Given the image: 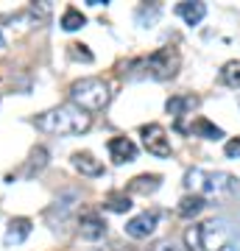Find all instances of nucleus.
<instances>
[{
	"mask_svg": "<svg viewBox=\"0 0 240 251\" xmlns=\"http://www.w3.org/2000/svg\"><path fill=\"white\" fill-rule=\"evenodd\" d=\"M36 128L45 131V134L53 137H73V134H84L89 126H92V117L89 112L73 106V103H59V106L48 109L42 115H36Z\"/></svg>",
	"mask_w": 240,
	"mask_h": 251,
	"instance_id": "1",
	"label": "nucleus"
},
{
	"mask_svg": "<svg viewBox=\"0 0 240 251\" xmlns=\"http://www.w3.org/2000/svg\"><path fill=\"white\" fill-rule=\"evenodd\" d=\"M185 184L196 196H226V193H235L240 187V179L232 176V173H223V171H201V168H193L187 171L185 176Z\"/></svg>",
	"mask_w": 240,
	"mask_h": 251,
	"instance_id": "2",
	"label": "nucleus"
},
{
	"mask_svg": "<svg viewBox=\"0 0 240 251\" xmlns=\"http://www.w3.org/2000/svg\"><path fill=\"white\" fill-rule=\"evenodd\" d=\"M109 98H112V90L104 78L89 75V78H79L70 84V103L84 112H101L109 103Z\"/></svg>",
	"mask_w": 240,
	"mask_h": 251,
	"instance_id": "3",
	"label": "nucleus"
},
{
	"mask_svg": "<svg viewBox=\"0 0 240 251\" xmlns=\"http://www.w3.org/2000/svg\"><path fill=\"white\" fill-rule=\"evenodd\" d=\"M140 64L145 70L142 75H148L154 81H170L179 73V67H182V56H179L176 48H160L157 53H151Z\"/></svg>",
	"mask_w": 240,
	"mask_h": 251,
	"instance_id": "4",
	"label": "nucleus"
},
{
	"mask_svg": "<svg viewBox=\"0 0 240 251\" xmlns=\"http://www.w3.org/2000/svg\"><path fill=\"white\" fill-rule=\"evenodd\" d=\"M140 137H142V145H145V151L154 153V156H170V140L165 134V128L160 123H148L140 128Z\"/></svg>",
	"mask_w": 240,
	"mask_h": 251,
	"instance_id": "5",
	"label": "nucleus"
},
{
	"mask_svg": "<svg viewBox=\"0 0 240 251\" xmlns=\"http://www.w3.org/2000/svg\"><path fill=\"white\" fill-rule=\"evenodd\" d=\"M198 237H201V251H221L229 240V232L223 221H207L198 224Z\"/></svg>",
	"mask_w": 240,
	"mask_h": 251,
	"instance_id": "6",
	"label": "nucleus"
},
{
	"mask_svg": "<svg viewBox=\"0 0 240 251\" xmlns=\"http://www.w3.org/2000/svg\"><path fill=\"white\" fill-rule=\"evenodd\" d=\"M79 234H81V240H89V243L101 240L107 234V221L101 215H95V212H84L79 218Z\"/></svg>",
	"mask_w": 240,
	"mask_h": 251,
	"instance_id": "7",
	"label": "nucleus"
},
{
	"mask_svg": "<svg viewBox=\"0 0 240 251\" xmlns=\"http://www.w3.org/2000/svg\"><path fill=\"white\" fill-rule=\"evenodd\" d=\"M154 229H157V212H140L126 224V234L134 240H145L148 234H154Z\"/></svg>",
	"mask_w": 240,
	"mask_h": 251,
	"instance_id": "8",
	"label": "nucleus"
},
{
	"mask_svg": "<svg viewBox=\"0 0 240 251\" xmlns=\"http://www.w3.org/2000/svg\"><path fill=\"white\" fill-rule=\"evenodd\" d=\"M109 153L117 165H126V162L137 159V145L129 140V137H112L109 140Z\"/></svg>",
	"mask_w": 240,
	"mask_h": 251,
	"instance_id": "9",
	"label": "nucleus"
},
{
	"mask_svg": "<svg viewBox=\"0 0 240 251\" xmlns=\"http://www.w3.org/2000/svg\"><path fill=\"white\" fill-rule=\"evenodd\" d=\"M70 165L81 173V176H104V165H101L89 151H76L70 156Z\"/></svg>",
	"mask_w": 240,
	"mask_h": 251,
	"instance_id": "10",
	"label": "nucleus"
},
{
	"mask_svg": "<svg viewBox=\"0 0 240 251\" xmlns=\"http://www.w3.org/2000/svg\"><path fill=\"white\" fill-rule=\"evenodd\" d=\"M31 234V221L28 218H11L9 226H6V234H3V243L6 246H20Z\"/></svg>",
	"mask_w": 240,
	"mask_h": 251,
	"instance_id": "11",
	"label": "nucleus"
},
{
	"mask_svg": "<svg viewBox=\"0 0 240 251\" xmlns=\"http://www.w3.org/2000/svg\"><path fill=\"white\" fill-rule=\"evenodd\" d=\"M198 106V98L196 95H176V98H168V103H165V109H168V115H173L182 123V117L190 112V109Z\"/></svg>",
	"mask_w": 240,
	"mask_h": 251,
	"instance_id": "12",
	"label": "nucleus"
},
{
	"mask_svg": "<svg viewBox=\"0 0 240 251\" xmlns=\"http://www.w3.org/2000/svg\"><path fill=\"white\" fill-rule=\"evenodd\" d=\"M162 184V179L157 176V173H142V176H137V179H132V184H129V190L132 193H137V196H151V193H157Z\"/></svg>",
	"mask_w": 240,
	"mask_h": 251,
	"instance_id": "13",
	"label": "nucleus"
},
{
	"mask_svg": "<svg viewBox=\"0 0 240 251\" xmlns=\"http://www.w3.org/2000/svg\"><path fill=\"white\" fill-rule=\"evenodd\" d=\"M176 11L187 25H198V23L204 20V14H207V6L204 3H179Z\"/></svg>",
	"mask_w": 240,
	"mask_h": 251,
	"instance_id": "14",
	"label": "nucleus"
},
{
	"mask_svg": "<svg viewBox=\"0 0 240 251\" xmlns=\"http://www.w3.org/2000/svg\"><path fill=\"white\" fill-rule=\"evenodd\" d=\"M190 134L204 137V140H221L223 131L215 123H210L207 117H198V120H193V126H190Z\"/></svg>",
	"mask_w": 240,
	"mask_h": 251,
	"instance_id": "15",
	"label": "nucleus"
},
{
	"mask_svg": "<svg viewBox=\"0 0 240 251\" xmlns=\"http://www.w3.org/2000/svg\"><path fill=\"white\" fill-rule=\"evenodd\" d=\"M207 206V201L201 196H185L182 201H179V206H176V212L182 218H196L201 209Z\"/></svg>",
	"mask_w": 240,
	"mask_h": 251,
	"instance_id": "16",
	"label": "nucleus"
},
{
	"mask_svg": "<svg viewBox=\"0 0 240 251\" xmlns=\"http://www.w3.org/2000/svg\"><path fill=\"white\" fill-rule=\"evenodd\" d=\"M84 23H87V17L81 14L79 9H64V14H62V28L64 31H79V28H84Z\"/></svg>",
	"mask_w": 240,
	"mask_h": 251,
	"instance_id": "17",
	"label": "nucleus"
},
{
	"mask_svg": "<svg viewBox=\"0 0 240 251\" xmlns=\"http://www.w3.org/2000/svg\"><path fill=\"white\" fill-rule=\"evenodd\" d=\"M221 81L232 90H238L240 87V62H226L221 70Z\"/></svg>",
	"mask_w": 240,
	"mask_h": 251,
	"instance_id": "18",
	"label": "nucleus"
},
{
	"mask_svg": "<svg viewBox=\"0 0 240 251\" xmlns=\"http://www.w3.org/2000/svg\"><path fill=\"white\" fill-rule=\"evenodd\" d=\"M45 165H48V151H45L42 145H39V148H34V151H31V159H28L26 176H34V173H39Z\"/></svg>",
	"mask_w": 240,
	"mask_h": 251,
	"instance_id": "19",
	"label": "nucleus"
},
{
	"mask_svg": "<svg viewBox=\"0 0 240 251\" xmlns=\"http://www.w3.org/2000/svg\"><path fill=\"white\" fill-rule=\"evenodd\" d=\"M107 209H112V212H129L132 209V198L123 196V193H112L107 198Z\"/></svg>",
	"mask_w": 240,
	"mask_h": 251,
	"instance_id": "20",
	"label": "nucleus"
},
{
	"mask_svg": "<svg viewBox=\"0 0 240 251\" xmlns=\"http://www.w3.org/2000/svg\"><path fill=\"white\" fill-rule=\"evenodd\" d=\"M185 243L190 251H201V237H198V226H190L185 232Z\"/></svg>",
	"mask_w": 240,
	"mask_h": 251,
	"instance_id": "21",
	"label": "nucleus"
},
{
	"mask_svg": "<svg viewBox=\"0 0 240 251\" xmlns=\"http://www.w3.org/2000/svg\"><path fill=\"white\" fill-rule=\"evenodd\" d=\"M70 56L73 59H81V62H92V53H89L87 45H81V42H73L70 45Z\"/></svg>",
	"mask_w": 240,
	"mask_h": 251,
	"instance_id": "22",
	"label": "nucleus"
},
{
	"mask_svg": "<svg viewBox=\"0 0 240 251\" xmlns=\"http://www.w3.org/2000/svg\"><path fill=\"white\" fill-rule=\"evenodd\" d=\"M223 153L229 159H240V137H232L229 143H226V148H223Z\"/></svg>",
	"mask_w": 240,
	"mask_h": 251,
	"instance_id": "23",
	"label": "nucleus"
},
{
	"mask_svg": "<svg viewBox=\"0 0 240 251\" xmlns=\"http://www.w3.org/2000/svg\"><path fill=\"white\" fill-rule=\"evenodd\" d=\"M31 11L36 14V20H48V17H51V3H34Z\"/></svg>",
	"mask_w": 240,
	"mask_h": 251,
	"instance_id": "24",
	"label": "nucleus"
},
{
	"mask_svg": "<svg viewBox=\"0 0 240 251\" xmlns=\"http://www.w3.org/2000/svg\"><path fill=\"white\" fill-rule=\"evenodd\" d=\"M148 251H179V246L173 240H157Z\"/></svg>",
	"mask_w": 240,
	"mask_h": 251,
	"instance_id": "25",
	"label": "nucleus"
},
{
	"mask_svg": "<svg viewBox=\"0 0 240 251\" xmlns=\"http://www.w3.org/2000/svg\"><path fill=\"white\" fill-rule=\"evenodd\" d=\"M0 48H3V34H0Z\"/></svg>",
	"mask_w": 240,
	"mask_h": 251,
	"instance_id": "26",
	"label": "nucleus"
}]
</instances>
